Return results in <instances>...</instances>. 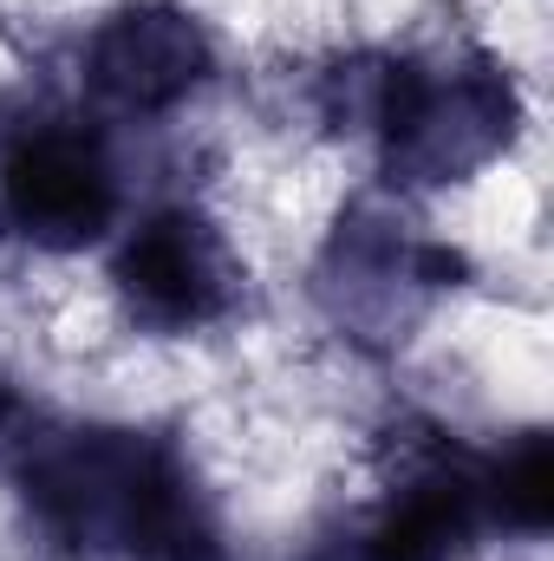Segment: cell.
Segmentation results:
<instances>
[{"mask_svg": "<svg viewBox=\"0 0 554 561\" xmlns=\"http://www.w3.org/2000/svg\"><path fill=\"white\" fill-rule=\"evenodd\" d=\"M489 523L483 463L463 457L450 437H430L379 503V516L359 529L353 561H463Z\"/></svg>", "mask_w": 554, "mask_h": 561, "instance_id": "6", "label": "cell"}, {"mask_svg": "<svg viewBox=\"0 0 554 561\" xmlns=\"http://www.w3.org/2000/svg\"><path fill=\"white\" fill-rule=\"evenodd\" d=\"M216 79V39L196 13L138 0L118 7L92 39H85V85L99 105L125 118H163L189 92Z\"/></svg>", "mask_w": 554, "mask_h": 561, "instance_id": "5", "label": "cell"}, {"mask_svg": "<svg viewBox=\"0 0 554 561\" xmlns=\"http://www.w3.org/2000/svg\"><path fill=\"white\" fill-rule=\"evenodd\" d=\"M118 216H125V183H118V163L99 131H85L79 118H39L7 138V150H0L7 236H20L46 255H72V249L105 242L118 229Z\"/></svg>", "mask_w": 554, "mask_h": 561, "instance_id": "3", "label": "cell"}, {"mask_svg": "<svg viewBox=\"0 0 554 561\" xmlns=\"http://www.w3.org/2000/svg\"><path fill=\"white\" fill-rule=\"evenodd\" d=\"M0 463L39 529L99 561H222V529L183 450L131 424H66L0 399Z\"/></svg>", "mask_w": 554, "mask_h": 561, "instance_id": "1", "label": "cell"}, {"mask_svg": "<svg viewBox=\"0 0 554 561\" xmlns=\"http://www.w3.org/2000/svg\"><path fill=\"white\" fill-rule=\"evenodd\" d=\"M483 496L489 523L516 536H542L554 516V470H549V431H522L503 457L483 463Z\"/></svg>", "mask_w": 554, "mask_h": 561, "instance_id": "8", "label": "cell"}, {"mask_svg": "<svg viewBox=\"0 0 554 561\" xmlns=\"http://www.w3.org/2000/svg\"><path fill=\"white\" fill-rule=\"evenodd\" d=\"M463 275V255L457 249H437V242H417L399 236L392 216H372V209H353L326 249V280L320 294L333 300L339 327H379V333H399L412 320L417 294H437V287H457ZM405 340V333H399Z\"/></svg>", "mask_w": 554, "mask_h": 561, "instance_id": "7", "label": "cell"}, {"mask_svg": "<svg viewBox=\"0 0 554 561\" xmlns=\"http://www.w3.org/2000/svg\"><path fill=\"white\" fill-rule=\"evenodd\" d=\"M242 255L203 209H157L125 236L112 287L150 333H203L242 307Z\"/></svg>", "mask_w": 554, "mask_h": 561, "instance_id": "4", "label": "cell"}, {"mask_svg": "<svg viewBox=\"0 0 554 561\" xmlns=\"http://www.w3.org/2000/svg\"><path fill=\"white\" fill-rule=\"evenodd\" d=\"M333 85L346 92L339 118L379 131L392 183H412V190H443V183L476 176L483 163L509 150L522 125V99L509 72L483 53L353 59L333 72Z\"/></svg>", "mask_w": 554, "mask_h": 561, "instance_id": "2", "label": "cell"}]
</instances>
